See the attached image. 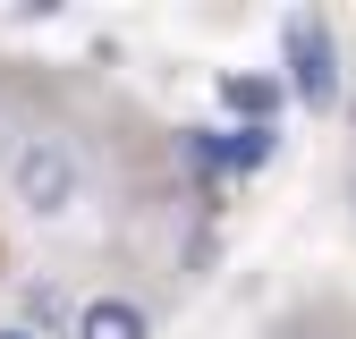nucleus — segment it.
Wrapping results in <instances>:
<instances>
[{"instance_id": "nucleus-6", "label": "nucleus", "mask_w": 356, "mask_h": 339, "mask_svg": "<svg viewBox=\"0 0 356 339\" xmlns=\"http://www.w3.org/2000/svg\"><path fill=\"white\" fill-rule=\"evenodd\" d=\"M0 339H34V331H17V322H9V331H0Z\"/></svg>"}, {"instance_id": "nucleus-3", "label": "nucleus", "mask_w": 356, "mask_h": 339, "mask_svg": "<svg viewBox=\"0 0 356 339\" xmlns=\"http://www.w3.org/2000/svg\"><path fill=\"white\" fill-rule=\"evenodd\" d=\"M76 339H145V306H127V297H94V306L76 314Z\"/></svg>"}, {"instance_id": "nucleus-2", "label": "nucleus", "mask_w": 356, "mask_h": 339, "mask_svg": "<svg viewBox=\"0 0 356 339\" xmlns=\"http://www.w3.org/2000/svg\"><path fill=\"white\" fill-rule=\"evenodd\" d=\"M280 42H289V76H297V94L305 102H339V60H331V26L323 17H289L280 26Z\"/></svg>"}, {"instance_id": "nucleus-4", "label": "nucleus", "mask_w": 356, "mask_h": 339, "mask_svg": "<svg viewBox=\"0 0 356 339\" xmlns=\"http://www.w3.org/2000/svg\"><path fill=\"white\" fill-rule=\"evenodd\" d=\"M195 161H212V170H263L272 161V127H238V136H220V144H195Z\"/></svg>"}, {"instance_id": "nucleus-1", "label": "nucleus", "mask_w": 356, "mask_h": 339, "mask_svg": "<svg viewBox=\"0 0 356 339\" xmlns=\"http://www.w3.org/2000/svg\"><path fill=\"white\" fill-rule=\"evenodd\" d=\"M9 187H17L26 212H68L76 204V153L60 136H26L17 161H9Z\"/></svg>"}, {"instance_id": "nucleus-5", "label": "nucleus", "mask_w": 356, "mask_h": 339, "mask_svg": "<svg viewBox=\"0 0 356 339\" xmlns=\"http://www.w3.org/2000/svg\"><path fill=\"white\" fill-rule=\"evenodd\" d=\"M220 102H229V110H246V119L263 127V110L280 102V85H263V76H220Z\"/></svg>"}]
</instances>
